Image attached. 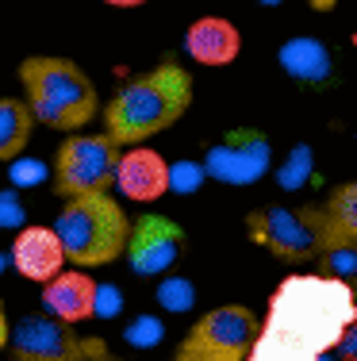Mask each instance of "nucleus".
Segmentation results:
<instances>
[{
  "label": "nucleus",
  "mask_w": 357,
  "mask_h": 361,
  "mask_svg": "<svg viewBox=\"0 0 357 361\" xmlns=\"http://www.w3.org/2000/svg\"><path fill=\"white\" fill-rule=\"evenodd\" d=\"M273 161V146L269 135L258 127H234L208 150L203 158V173L223 185H253Z\"/></svg>",
  "instance_id": "nucleus-10"
},
{
  "label": "nucleus",
  "mask_w": 357,
  "mask_h": 361,
  "mask_svg": "<svg viewBox=\"0 0 357 361\" xmlns=\"http://www.w3.org/2000/svg\"><path fill=\"white\" fill-rule=\"evenodd\" d=\"M322 216H327V238L330 246H350L357 243V185L346 180L322 204Z\"/></svg>",
  "instance_id": "nucleus-17"
},
{
  "label": "nucleus",
  "mask_w": 357,
  "mask_h": 361,
  "mask_svg": "<svg viewBox=\"0 0 357 361\" xmlns=\"http://www.w3.org/2000/svg\"><path fill=\"white\" fill-rule=\"evenodd\" d=\"M115 158H119V142L112 135H81L70 131V139L58 146L54 154V185L58 196H77V192H100L112 188V173H115Z\"/></svg>",
  "instance_id": "nucleus-8"
},
{
  "label": "nucleus",
  "mask_w": 357,
  "mask_h": 361,
  "mask_svg": "<svg viewBox=\"0 0 357 361\" xmlns=\"http://www.w3.org/2000/svg\"><path fill=\"white\" fill-rule=\"evenodd\" d=\"M258 4H280V0H258Z\"/></svg>",
  "instance_id": "nucleus-23"
},
{
  "label": "nucleus",
  "mask_w": 357,
  "mask_h": 361,
  "mask_svg": "<svg viewBox=\"0 0 357 361\" xmlns=\"http://www.w3.org/2000/svg\"><path fill=\"white\" fill-rule=\"evenodd\" d=\"M357 269V254H353V243L350 246H327L319 254V273L322 277H338V281H350Z\"/></svg>",
  "instance_id": "nucleus-18"
},
{
  "label": "nucleus",
  "mask_w": 357,
  "mask_h": 361,
  "mask_svg": "<svg viewBox=\"0 0 357 361\" xmlns=\"http://www.w3.org/2000/svg\"><path fill=\"white\" fill-rule=\"evenodd\" d=\"M8 350L15 361H108L112 346L100 334H77L73 323L54 315H27L8 326Z\"/></svg>",
  "instance_id": "nucleus-7"
},
{
  "label": "nucleus",
  "mask_w": 357,
  "mask_h": 361,
  "mask_svg": "<svg viewBox=\"0 0 357 361\" xmlns=\"http://www.w3.org/2000/svg\"><path fill=\"white\" fill-rule=\"evenodd\" d=\"M112 185L134 204H154L169 192V161L142 142L119 146Z\"/></svg>",
  "instance_id": "nucleus-11"
},
{
  "label": "nucleus",
  "mask_w": 357,
  "mask_h": 361,
  "mask_svg": "<svg viewBox=\"0 0 357 361\" xmlns=\"http://www.w3.org/2000/svg\"><path fill=\"white\" fill-rule=\"evenodd\" d=\"M246 231L250 238L269 250L280 262H311L330 246L327 238V216L322 204H308V208H258L246 216Z\"/></svg>",
  "instance_id": "nucleus-5"
},
{
  "label": "nucleus",
  "mask_w": 357,
  "mask_h": 361,
  "mask_svg": "<svg viewBox=\"0 0 357 361\" xmlns=\"http://www.w3.org/2000/svg\"><path fill=\"white\" fill-rule=\"evenodd\" d=\"M8 342V315H4V304H0V350H4Z\"/></svg>",
  "instance_id": "nucleus-21"
},
{
  "label": "nucleus",
  "mask_w": 357,
  "mask_h": 361,
  "mask_svg": "<svg viewBox=\"0 0 357 361\" xmlns=\"http://www.w3.org/2000/svg\"><path fill=\"white\" fill-rule=\"evenodd\" d=\"M42 304L62 323H84L96 315V281L81 269H58L42 281Z\"/></svg>",
  "instance_id": "nucleus-12"
},
{
  "label": "nucleus",
  "mask_w": 357,
  "mask_h": 361,
  "mask_svg": "<svg viewBox=\"0 0 357 361\" xmlns=\"http://www.w3.org/2000/svg\"><path fill=\"white\" fill-rule=\"evenodd\" d=\"M104 4H112V8H139V4H146V0H104Z\"/></svg>",
  "instance_id": "nucleus-22"
},
{
  "label": "nucleus",
  "mask_w": 357,
  "mask_h": 361,
  "mask_svg": "<svg viewBox=\"0 0 357 361\" xmlns=\"http://www.w3.org/2000/svg\"><path fill=\"white\" fill-rule=\"evenodd\" d=\"M184 254V227L177 219L161 216V212H142L134 223H127V243L123 257L131 273L139 277H161L177 265Z\"/></svg>",
  "instance_id": "nucleus-9"
},
{
  "label": "nucleus",
  "mask_w": 357,
  "mask_h": 361,
  "mask_svg": "<svg viewBox=\"0 0 357 361\" xmlns=\"http://www.w3.org/2000/svg\"><path fill=\"white\" fill-rule=\"evenodd\" d=\"M200 180H203V166H192V161L169 166V188H177V192H192Z\"/></svg>",
  "instance_id": "nucleus-19"
},
{
  "label": "nucleus",
  "mask_w": 357,
  "mask_h": 361,
  "mask_svg": "<svg viewBox=\"0 0 357 361\" xmlns=\"http://www.w3.org/2000/svg\"><path fill=\"white\" fill-rule=\"evenodd\" d=\"M12 265H15V273H23L27 281H39V285L46 277H54L65 265V254H62L54 227H23L12 243Z\"/></svg>",
  "instance_id": "nucleus-14"
},
{
  "label": "nucleus",
  "mask_w": 357,
  "mask_h": 361,
  "mask_svg": "<svg viewBox=\"0 0 357 361\" xmlns=\"http://www.w3.org/2000/svg\"><path fill=\"white\" fill-rule=\"evenodd\" d=\"M23 104L31 108L35 123L50 131H81L100 111V92L92 77L70 58L54 54H31L20 62Z\"/></svg>",
  "instance_id": "nucleus-3"
},
{
  "label": "nucleus",
  "mask_w": 357,
  "mask_h": 361,
  "mask_svg": "<svg viewBox=\"0 0 357 361\" xmlns=\"http://www.w3.org/2000/svg\"><path fill=\"white\" fill-rule=\"evenodd\" d=\"M353 288L338 277H288L273 292L250 357H319L353 326Z\"/></svg>",
  "instance_id": "nucleus-1"
},
{
  "label": "nucleus",
  "mask_w": 357,
  "mask_h": 361,
  "mask_svg": "<svg viewBox=\"0 0 357 361\" xmlns=\"http://www.w3.org/2000/svg\"><path fill=\"white\" fill-rule=\"evenodd\" d=\"M35 116L20 97H0V161H12L27 150Z\"/></svg>",
  "instance_id": "nucleus-16"
},
{
  "label": "nucleus",
  "mask_w": 357,
  "mask_h": 361,
  "mask_svg": "<svg viewBox=\"0 0 357 361\" xmlns=\"http://www.w3.org/2000/svg\"><path fill=\"white\" fill-rule=\"evenodd\" d=\"M184 50H189L192 62L200 66H231L242 50V35L231 20L223 16H200L189 31H184Z\"/></svg>",
  "instance_id": "nucleus-13"
},
{
  "label": "nucleus",
  "mask_w": 357,
  "mask_h": 361,
  "mask_svg": "<svg viewBox=\"0 0 357 361\" xmlns=\"http://www.w3.org/2000/svg\"><path fill=\"white\" fill-rule=\"evenodd\" d=\"M280 66L303 85H322L330 77V50L319 39H288L280 47Z\"/></svg>",
  "instance_id": "nucleus-15"
},
{
  "label": "nucleus",
  "mask_w": 357,
  "mask_h": 361,
  "mask_svg": "<svg viewBox=\"0 0 357 361\" xmlns=\"http://www.w3.org/2000/svg\"><path fill=\"white\" fill-rule=\"evenodd\" d=\"M192 104V73L177 62H161L158 70L127 81L104 104V131L119 146L146 142L169 131Z\"/></svg>",
  "instance_id": "nucleus-2"
},
{
  "label": "nucleus",
  "mask_w": 357,
  "mask_h": 361,
  "mask_svg": "<svg viewBox=\"0 0 357 361\" xmlns=\"http://www.w3.org/2000/svg\"><path fill=\"white\" fill-rule=\"evenodd\" d=\"M127 212L108 188L100 192H77L65 196V208L54 219V235L62 243L65 262L77 269H96L115 257H123L127 243Z\"/></svg>",
  "instance_id": "nucleus-4"
},
{
  "label": "nucleus",
  "mask_w": 357,
  "mask_h": 361,
  "mask_svg": "<svg viewBox=\"0 0 357 361\" xmlns=\"http://www.w3.org/2000/svg\"><path fill=\"white\" fill-rule=\"evenodd\" d=\"M261 319L242 304L203 312L177 346V361H246L253 354Z\"/></svg>",
  "instance_id": "nucleus-6"
},
{
  "label": "nucleus",
  "mask_w": 357,
  "mask_h": 361,
  "mask_svg": "<svg viewBox=\"0 0 357 361\" xmlns=\"http://www.w3.org/2000/svg\"><path fill=\"white\" fill-rule=\"evenodd\" d=\"M161 304H165V307H177V312H184V307L192 304V288L181 285V281H165V285H161Z\"/></svg>",
  "instance_id": "nucleus-20"
}]
</instances>
